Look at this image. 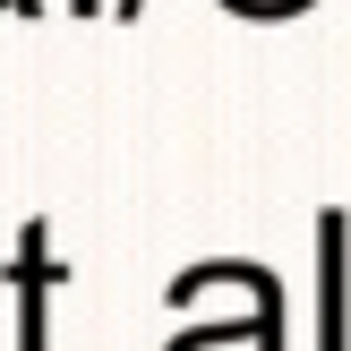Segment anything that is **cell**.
Here are the masks:
<instances>
[{
	"label": "cell",
	"instance_id": "cell-5",
	"mask_svg": "<svg viewBox=\"0 0 351 351\" xmlns=\"http://www.w3.org/2000/svg\"><path fill=\"white\" fill-rule=\"evenodd\" d=\"M69 9H77V17H95V9H112V0H69Z\"/></svg>",
	"mask_w": 351,
	"mask_h": 351
},
{
	"label": "cell",
	"instance_id": "cell-1",
	"mask_svg": "<svg viewBox=\"0 0 351 351\" xmlns=\"http://www.w3.org/2000/svg\"><path fill=\"white\" fill-rule=\"evenodd\" d=\"M351 215H317V351H351Z\"/></svg>",
	"mask_w": 351,
	"mask_h": 351
},
{
	"label": "cell",
	"instance_id": "cell-4",
	"mask_svg": "<svg viewBox=\"0 0 351 351\" xmlns=\"http://www.w3.org/2000/svg\"><path fill=\"white\" fill-rule=\"evenodd\" d=\"M137 9H146V0H112V17H120V26H129V17H137Z\"/></svg>",
	"mask_w": 351,
	"mask_h": 351
},
{
	"label": "cell",
	"instance_id": "cell-2",
	"mask_svg": "<svg viewBox=\"0 0 351 351\" xmlns=\"http://www.w3.org/2000/svg\"><path fill=\"white\" fill-rule=\"evenodd\" d=\"M51 283H60L51 240L43 223H26L17 232V351H51Z\"/></svg>",
	"mask_w": 351,
	"mask_h": 351
},
{
	"label": "cell",
	"instance_id": "cell-3",
	"mask_svg": "<svg viewBox=\"0 0 351 351\" xmlns=\"http://www.w3.org/2000/svg\"><path fill=\"white\" fill-rule=\"evenodd\" d=\"M223 9H232V17H300L308 0H223Z\"/></svg>",
	"mask_w": 351,
	"mask_h": 351
}]
</instances>
